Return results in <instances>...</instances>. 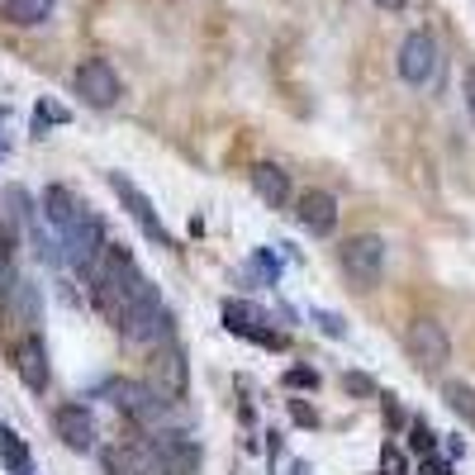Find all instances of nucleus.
<instances>
[{
    "instance_id": "obj_36",
    "label": "nucleus",
    "mask_w": 475,
    "mask_h": 475,
    "mask_svg": "<svg viewBox=\"0 0 475 475\" xmlns=\"http://www.w3.org/2000/svg\"><path fill=\"white\" fill-rule=\"evenodd\" d=\"M5 276H10V267H5V262H0V281H5Z\"/></svg>"
},
{
    "instance_id": "obj_23",
    "label": "nucleus",
    "mask_w": 475,
    "mask_h": 475,
    "mask_svg": "<svg viewBox=\"0 0 475 475\" xmlns=\"http://www.w3.org/2000/svg\"><path fill=\"white\" fill-rule=\"evenodd\" d=\"M247 281L276 286V281H281V257L267 253V247H262V253H253V262H247Z\"/></svg>"
},
{
    "instance_id": "obj_17",
    "label": "nucleus",
    "mask_w": 475,
    "mask_h": 475,
    "mask_svg": "<svg viewBox=\"0 0 475 475\" xmlns=\"http://www.w3.org/2000/svg\"><path fill=\"white\" fill-rule=\"evenodd\" d=\"M253 190L271 209H286L290 205V172H286V166H276V162H257L253 166Z\"/></svg>"
},
{
    "instance_id": "obj_16",
    "label": "nucleus",
    "mask_w": 475,
    "mask_h": 475,
    "mask_svg": "<svg viewBox=\"0 0 475 475\" xmlns=\"http://www.w3.org/2000/svg\"><path fill=\"white\" fill-rule=\"evenodd\" d=\"M81 214H86V205H81L67 186H48V190H44V219H48V229L58 233V238L72 229Z\"/></svg>"
},
{
    "instance_id": "obj_21",
    "label": "nucleus",
    "mask_w": 475,
    "mask_h": 475,
    "mask_svg": "<svg viewBox=\"0 0 475 475\" xmlns=\"http://www.w3.org/2000/svg\"><path fill=\"white\" fill-rule=\"evenodd\" d=\"M442 399H447V409H452L466 428H475V385L466 381H447L442 385Z\"/></svg>"
},
{
    "instance_id": "obj_3",
    "label": "nucleus",
    "mask_w": 475,
    "mask_h": 475,
    "mask_svg": "<svg viewBox=\"0 0 475 475\" xmlns=\"http://www.w3.org/2000/svg\"><path fill=\"white\" fill-rule=\"evenodd\" d=\"M58 243H62V262H67V267H72L76 276H91L95 267H101L105 247H109V243H105V223L95 219L91 209L58 238Z\"/></svg>"
},
{
    "instance_id": "obj_27",
    "label": "nucleus",
    "mask_w": 475,
    "mask_h": 475,
    "mask_svg": "<svg viewBox=\"0 0 475 475\" xmlns=\"http://www.w3.org/2000/svg\"><path fill=\"white\" fill-rule=\"evenodd\" d=\"M281 381H286V390H318V371L314 366H290Z\"/></svg>"
},
{
    "instance_id": "obj_2",
    "label": "nucleus",
    "mask_w": 475,
    "mask_h": 475,
    "mask_svg": "<svg viewBox=\"0 0 475 475\" xmlns=\"http://www.w3.org/2000/svg\"><path fill=\"white\" fill-rule=\"evenodd\" d=\"M338 267L347 271V281L357 290H375L385 276V238L381 233H352L338 247Z\"/></svg>"
},
{
    "instance_id": "obj_32",
    "label": "nucleus",
    "mask_w": 475,
    "mask_h": 475,
    "mask_svg": "<svg viewBox=\"0 0 475 475\" xmlns=\"http://www.w3.org/2000/svg\"><path fill=\"white\" fill-rule=\"evenodd\" d=\"M381 466H385V475H404V456L395 452V447H385V452H381Z\"/></svg>"
},
{
    "instance_id": "obj_31",
    "label": "nucleus",
    "mask_w": 475,
    "mask_h": 475,
    "mask_svg": "<svg viewBox=\"0 0 475 475\" xmlns=\"http://www.w3.org/2000/svg\"><path fill=\"white\" fill-rule=\"evenodd\" d=\"M461 95H466V109H471V119H475V62L466 67V76H461Z\"/></svg>"
},
{
    "instance_id": "obj_38",
    "label": "nucleus",
    "mask_w": 475,
    "mask_h": 475,
    "mask_svg": "<svg viewBox=\"0 0 475 475\" xmlns=\"http://www.w3.org/2000/svg\"><path fill=\"white\" fill-rule=\"evenodd\" d=\"M0 124H5V109H0Z\"/></svg>"
},
{
    "instance_id": "obj_12",
    "label": "nucleus",
    "mask_w": 475,
    "mask_h": 475,
    "mask_svg": "<svg viewBox=\"0 0 475 475\" xmlns=\"http://www.w3.org/2000/svg\"><path fill=\"white\" fill-rule=\"evenodd\" d=\"M101 466L105 475H162L157 466V452H152V442H115L101 452Z\"/></svg>"
},
{
    "instance_id": "obj_33",
    "label": "nucleus",
    "mask_w": 475,
    "mask_h": 475,
    "mask_svg": "<svg viewBox=\"0 0 475 475\" xmlns=\"http://www.w3.org/2000/svg\"><path fill=\"white\" fill-rule=\"evenodd\" d=\"M418 475H452V466L438 461V456H423V461H418Z\"/></svg>"
},
{
    "instance_id": "obj_19",
    "label": "nucleus",
    "mask_w": 475,
    "mask_h": 475,
    "mask_svg": "<svg viewBox=\"0 0 475 475\" xmlns=\"http://www.w3.org/2000/svg\"><path fill=\"white\" fill-rule=\"evenodd\" d=\"M5 209H10V223H15V229H24V233H38V209H34V200H29V190H24V186H10L5 190Z\"/></svg>"
},
{
    "instance_id": "obj_22",
    "label": "nucleus",
    "mask_w": 475,
    "mask_h": 475,
    "mask_svg": "<svg viewBox=\"0 0 475 475\" xmlns=\"http://www.w3.org/2000/svg\"><path fill=\"white\" fill-rule=\"evenodd\" d=\"M0 461H5L15 475L29 471V447H24V438H20L15 428H0Z\"/></svg>"
},
{
    "instance_id": "obj_18",
    "label": "nucleus",
    "mask_w": 475,
    "mask_h": 475,
    "mask_svg": "<svg viewBox=\"0 0 475 475\" xmlns=\"http://www.w3.org/2000/svg\"><path fill=\"white\" fill-rule=\"evenodd\" d=\"M52 5H58V0H5V20L20 24V29H34V24L52 20Z\"/></svg>"
},
{
    "instance_id": "obj_4",
    "label": "nucleus",
    "mask_w": 475,
    "mask_h": 475,
    "mask_svg": "<svg viewBox=\"0 0 475 475\" xmlns=\"http://www.w3.org/2000/svg\"><path fill=\"white\" fill-rule=\"evenodd\" d=\"M115 328H119L129 342H138V347H157V342L172 338V314H166L162 295L152 290V295H143L138 304H129V310L119 314Z\"/></svg>"
},
{
    "instance_id": "obj_9",
    "label": "nucleus",
    "mask_w": 475,
    "mask_h": 475,
    "mask_svg": "<svg viewBox=\"0 0 475 475\" xmlns=\"http://www.w3.org/2000/svg\"><path fill=\"white\" fill-rule=\"evenodd\" d=\"M404 352H409V361L418 371H442L447 357H452V342H447L442 324L418 318V324H409V333H404Z\"/></svg>"
},
{
    "instance_id": "obj_37",
    "label": "nucleus",
    "mask_w": 475,
    "mask_h": 475,
    "mask_svg": "<svg viewBox=\"0 0 475 475\" xmlns=\"http://www.w3.org/2000/svg\"><path fill=\"white\" fill-rule=\"evenodd\" d=\"M295 475H310V466H295Z\"/></svg>"
},
{
    "instance_id": "obj_10",
    "label": "nucleus",
    "mask_w": 475,
    "mask_h": 475,
    "mask_svg": "<svg viewBox=\"0 0 475 475\" xmlns=\"http://www.w3.org/2000/svg\"><path fill=\"white\" fill-rule=\"evenodd\" d=\"M148 442H152V452H157L162 475H195L200 471V442L186 438V432L157 428V432H148Z\"/></svg>"
},
{
    "instance_id": "obj_8",
    "label": "nucleus",
    "mask_w": 475,
    "mask_h": 475,
    "mask_svg": "<svg viewBox=\"0 0 475 475\" xmlns=\"http://www.w3.org/2000/svg\"><path fill=\"white\" fill-rule=\"evenodd\" d=\"M76 95L86 105H95V109H109V105H119V95H124V81H119V72L109 67L105 58H86L76 67Z\"/></svg>"
},
{
    "instance_id": "obj_15",
    "label": "nucleus",
    "mask_w": 475,
    "mask_h": 475,
    "mask_svg": "<svg viewBox=\"0 0 475 475\" xmlns=\"http://www.w3.org/2000/svg\"><path fill=\"white\" fill-rule=\"evenodd\" d=\"M15 371H20V381L29 385L34 395H44V390H48V375H52L48 371V352H44V342H38L34 333L15 342Z\"/></svg>"
},
{
    "instance_id": "obj_35",
    "label": "nucleus",
    "mask_w": 475,
    "mask_h": 475,
    "mask_svg": "<svg viewBox=\"0 0 475 475\" xmlns=\"http://www.w3.org/2000/svg\"><path fill=\"white\" fill-rule=\"evenodd\" d=\"M5 152H10V138H5V133H0V162H5Z\"/></svg>"
},
{
    "instance_id": "obj_29",
    "label": "nucleus",
    "mask_w": 475,
    "mask_h": 475,
    "mask_svg": "<svg viewBox=\"0 0 475 475\" xmlns=\"http://www.w3.org/2000/svg\"><path fill=\"white\" fill-rule=\"evenodd\" d=\"M381 414H385V423H390V428H404V423H409V418H404V404H399L395 395H385V399H381Z\"/></svg>"
},
{
    "instance_id": "obj_30",
    "label": "nucleus",
    "mask_w": 475,
    "mask_h": 475,
    "mask_svg": "<svg viewBox=\"0 0 475 475\" xmlns=\"http://www.w3.org/2000/svg\"><path fill=\"white\" fill-rule=\"evenodd\" d=\"M290 418H295L300 428H318V414H314L304 399H290Z\"/></svg>"
},
{
    "instance_id": "obj_34",
    "label": "nucleus",
    "mask_w": 475,
    "mask_h": 475,
    "mask_svg": "<svg viewBox=\"0 0 475 475\" xmlns=\"http://www.w3.org/2000/svg\"><path fill=\"white\" fill-rule=\"evenodd\" d=\"M371 5H381V10H404V0H371Z\"/></svg>"
},
{
    "instance_id": "obj_20",
    "label": "nucleus",
    "mask_w": 475,
    "mask_h": 475,
    "mask_svg": "<svg viewBox=\"0 0 475 475\" xmlns=\"http://www.w3.org/2000/svg\"><path fill=\"white\" fill-rule=\"evenodd\" d=\"M5 304H10V314H15L20 324H38V286L10 281L5 286Z\"/></svg>"
},
{
    "instance_id": "obj_5",
    "label": "nucleus",
    "mask_w": 475,
    "mask_h": 475,
    "mask_svg": "<svg viewBox=\"0 0 475 475\" xmlns=\"http://www.w3.org/2000/svg\"><path fill=\"white\" fill-rule=\"evenodd\" d=\"M399 76L409 81V86H432V81L442 76V48L438 38H432L428 29H414L409 38L399 44Z\"/></svg>"
},
{
    "instance_id": "obj_14",
    "label": "nucleus",
    "mask_w": 475,
    "mask_h": 475,
    "mask_svg": "<svg viewBox=\"0 0 475 475\" xmlns=\"http://www.w3.org/2000/svg\"><path fill=\"white\" fill-rule=\"evenodd\" d=\"M295 219H300V229H304V233L328 238L333 229H338V200H333L328 190H304V195H300Z\"/></svg>"
},
{
    "instance_id": "obj_6",
    "label": "nucleus",
    "mask_w": 475,
    "mask_h": 475,
    "mask_svg": "<svg viewBox=\"0 0 475 475\" xmlns=\"http://www.w3.org/2000/svg\"><path fill=\"white\" fill-rule=\"evenodd\" d=\"M105 181H109V190L119 195V205L129 209V219L138 223V229H143V238H152V243H157V247H172V233H166V223H162V214H157V209H152V200H148V195L138 190V186H133V181L124 176V172H109Z\"/></svg>"
},
{
    "instance_id": "obj_7",
    "label": "nucleus",
    "mask_w": 475,
    "mask_h": 475,
    "mask_svg": "<svg viewBox=\"0 0 475 475\" xmlns=\"http://www.w3.org/2000/svg\"><path fill=\"white\" fill-rule=\"evenodd\" d=\"M223 328H229L233 338H253L257 347H271V352H281V347H286V333L271 328V318L262 314L257 304H247V300H229V304H223Z\"/></svg>"
},
{
    "instance_id": "obj_11",
    "label": "nucleus",
    "mask_w": 475,
    "mask_h": 475,
    "mask_svg": "<svg viewBox=\"0 0 475 475\" xmlns=\"http://www.w3.org/2000/svg\"><path fill=\"white\" fill-rule=\"evenodd\" d=\"M152 390H157L162 399H186V385H190V371H186V352L166 338V342H157V357H152V381H148Z\"/></svg>"
},
{
    "instance_id": "obj_26",
    "label": "nucleus",
    "mask_w": 475,
    "mask_h": 475,
    "mask_svg": "<svg viewBox=\"0 0 475 475\" xmlns=\"http://www.w3.org/2000/svg\"><path fill=\"white\" fill-rule=\"evenodd\" d=\"M310 318H314V328L324 333V338H333V342H342V338H347V318H342V314H333V310H314Z\"/></svg>"
},
{
    "instance_id": "obj_13",
    "label": "nucleus",
    "mask_w": 475,
    "mask_h": 475,
    "mask_svg": "<svg viewBox=\"0 0 475 475\" xmlns=\"http://www.w3.org/2000/svg\"><path fill=\"white\" fill-rule=\"evenodd\" d=\"M52 432L62 438V447H72V452H95V418L86 404H62L58 414H52Z\"/></svg>"
},
{
    "instance_id": "obj_25",
    "label": "nucleus",
    "mask_w": 475,
    "mask_h": 475,
    "mask_svg": "<svg viewBox=\"0 0 475 475\" xmlns=\"http://www.w3.org/2000/svg\"><path fill=\"white\" fill-rule=\"evenodd\" d=\"M409 452H418V456H432V452H438V432H432L423 418H414V423H409Z\"/></svg>"
},
{
    "instance_id": "obj_1",
    "label": "nucleus",
    "mask_w": 475,
    "mask_h": 475,
    "mask_svg": "<svg viewBox=\"0 0 475 475\" xmlns=\"http://www.w3.org/2000/svg\"><path fill=\"white\" fill-rule=\"evenodd\" d=\"M105 399L115 404V409L129 418V423L138 428H148V432H157L166 423V409H172V399H162L152 385L143 381H109L105 385Z\"/></svg>"
},
{
    "instance_id": "obj_28",
    "label": "nucleus",
    "mask_w": 475,
    "mask_h": 475,
    "mask_svg": "<svg viewBox=\"0 0 475 475\" xmlns=\"http://www.w3.org/2000/svg\"><path fill=\"white\" fill-rule=\"evenodd\" d=\"M342 390H347V395H375V381H371V375H361V371H347Z\"/></svg>"
},
{
    "instance_id": "obj_24",
    "label": "nucleus",
    "mask_w": 475,
    "mask_h": 475,
    "mask_svg": "<svg viewBox=\"0 0 475 475\" xmlns=\"http://www.w3.org/2000/svg\"><path fill=\"white\" fill-rule=\"evenodd\" d=\"M72 115H67V105H58V101H38V109H34V133L44 138L48 133V124H67Z\"/></svg>"
}]
</instances>
